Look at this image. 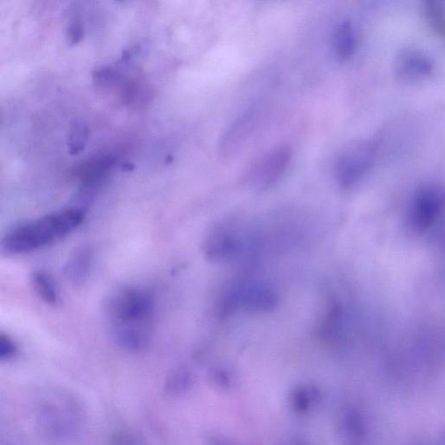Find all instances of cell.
<instances>
[{
  "instance_id": "3957f363",
  "label": "cell",
  "mask_w": 445,
  "mask_h": 445,
  "mask_svg": "<svg viewBox=\"0 0 445 445\" xmlns=\"http://www.w3.org/2000/svg\"><path fill=\"white\" fill-rule=\"evenodd\" d=\"M443 189L433 183L417 188L407 216L409 228L417 235H423L436 226L444 210Z\"/></svg>"
},
{
  "instance_id": "7402d4cb",
  "label": "cell",
  "mask_w": 445,
  "mask_h": 445,
  "mask_svg": "<svg viewBox=\"0 0 445 445\" xmlns=\"http://www.w3.org/2000/svg\"><path fill=\"white\" fill-rule=\"evenodd\" d=\"M212 380L220 388H228L230 385L229 376L225 371L221 370L214 371L212 373Z\"/></svg>"
},
{
  "instance_id": "ffe728a7",
  "label": "cell",
  "mask_w": 445,
  "mask_h": 445,
  "mask_svg": "<svg viewBox=\"0 0 445 445\" xmlns=\"http://www.w3.org/2000/svg\"><path fill=\"white\" fill-rule=\"evenodd\" d=\"M84 37V27L78 18H74L69 24L67 28V40L71 44H76Z\"/></svg>"
},
{
  "instance_id": "7a4b0ae2",
  "label": "cell",
  "mask_w": 445,
  "mask_h": 445,
  "mask_svg": "<svg viewBox=\"0 0 445 445\" xmlns=\"http://www.w3.org/2000/svg\"><path fill=\"white\" fill-rule=\"evenodd\" d=\"M85 217V210L76 206L30 221L6 233L0 248L11 254L32 253L74 232Z\"/></svg>"
},
{
  "instance_id": "5bb4252c",
  "label": "cell",
  "mask_w": 445,
  "mask_h": 445,
  "mask_svg": "<svg viewBox=\"0 0 445 445\" xmlns=\"http://www.w3.org/2000/svg\"><path fill=\"white\" fill-rule=\"evenodd\" d=\"M422 15L426 26L438 36L444 34V2L443 0H426Z\"/></svg>"
},
{
  "instance_id": "6da1fadb",
  "label": "cell",
  "mask_w": 445,
  "mask_h": 445,
  "mask_svg": "<svg viewBox=\"0 0 445 445\" xmlns=\"http://www.w3.org/2000/svg\"><path fill=\"white\" fill-rule=\"evenodd\" d=\"M117 343L124 349L140 351L148 346L153 329L155 301L147 289L123 288L110 296L106 307Z\"/></svg>"
},
{
  "instance_id": "9a60e30c",
  "label": "cell",
  "mask_w": 445,
  "mask_h": 445,
  "mask_svg": "<svg viewBox=\"0 0 445 445\" xmlns=\"http://www.w3.org/2000/svg\"><path fill=\"white\" fill-rule=\"evenodd\" d=\"M192 376L185 369H178L169 376L165 385V395L170 398L185 394L192 385Z\"/></svg>"
},
{
  "instance_id": "277c9868",
  "label": "cell",
  "mask_w": 445,
  "mask_h": 445,
  "mask_svg": "<svg viewBox=\"0 0 445 445\" xmlns=\"http://www.w3.org/2000/svg\"><path fill=\"white\" fill-rule=\"evenodd\" d=\"M377 153V146L368 140L348 144L341 151L335 167V177L340 188L349 190L358 185L370 170Z\"/></svg>"
},
{
  "instance_id": "603a6c76",
  "label": "cell",
  "mask_w": 445,
  "mask_h": 445,
  "mask_svg": "<svg viewBox=\"0 0 445 445\" xmlns=\"http://www.w3.org/2000/svg\"><path fill=\"white\" fill-rule=\"evenodd\" d=\"M289 445H302L301 444L299 443V442H292V443L289 444Z\"/></svg>"
},
{
  "instance_id": "8992f818",
  "label": "cell",
  "mask_w": 445,
  "mask_h": 445,
  "mask_svg": "<svg viewBox=\"0 0 445 445\" xmlns=\"http://www.w3.org/2000/svg\"><path fill=\"white\" fill-rule=\"evenodd\" d=\"M235 284L239 310L260 314L277 308L278 293L268 282L246 279L235 281Z\"/></svg>"
},
{
  "instance_id": "9c48e42d",
  "label": "cell",
  "mask_w": 445,
  "mask_h": 445,
  "mask_svg": "<svg viewBox=\"0 0 445 445\" xmlns=\"http://www.w3.org/2000/svg\"><path fill=\"white\" fill-rule=\"evenodd\" d=\"M93 263V250L87 244L79 246L69 258L65 267L67 280L75 286L84 285L91 274Z\"/></svg>"
},
{
  "instance_id": "d6986e66",
  "label": "cell",
  "mask_w": 445,
  "mask_h": 445,
  "mask_svg": "<svg viewBox=\"0 0 445 445\" xmlns=\"http://www.w3.org/2000/svg\"><path fill=\"white\" fill-rule=\"evenodd\" d=\"M18 351L15 341L6 334L0 333V362L8 361L15 356Z\"/></svg>"
},
{
  "instance_id": "4fadbf2b",
  "label": "cell",
  "mask_w": 445,
  "mask_h": 445,
  "mask_svg": "<svg viewBox=\"0 0 445 445\" xmlns=\"http://www.w3.org/2000/svg\"><path fill=\"white\" fill-rule=\"evenodd\" d=\"M32 285L39 298L48 305L56 306L60 303V293L56 283L49 274L37 270L32 275Z\"/></svg>"
},
{
  "instance_id": "8fae6325",
  "label": "cell",
  "mask_w": 445,
  "mask_h": 445,
  "mask_svg": "<svg viewBox=\"0 0 445 445\" xmlns=\"http://www.w3.org/2000/svg\"><path fill=\"white\" fill-rule=\"evenodd\" d=\"M331 44L337 60L344 61L353 56L357 49L358 36L356 29L350 19H344L336 26Z\"/></svg>"
},
{
  "instance_id": "44dd1931",
  "label": "cell",
  "mask_w": 445,
  "mask_h": 445,
  "mask_svg": "<svg viewBox=\"0 0 445 445\" xmlns=\"http://www.w3.org/2000/svg\"><path fill=\"white\" fill-rule=\"evenodd\" d=\"M110 445H143L142 441L135 434L130 433H117Z\"/></svg>"
},
{
  "instance_id": "ba28073f",
  "label": "cell",
  "mask_w": 445,
  "mask_h": 445,
  "mask_svg": "<svg viewBox=\"0 0 445 445\" xmlns=\"http://www.w3.org/2000/svg\"><path fill=\"white\" fill-rule=\"evenodd\" d=\"M292 151L285 144L276 147L258 162L251 174V183L258 190L277 184L291 164Z\"/></svg>"
},
{
  "instance_id": "ac0fdd59",
  "label": "cell",
  "mask_w": 445,
  "mask_h": 445,
  "mask_svg": "<svg viewBox=\"0 0 445 445\" xmlns=\"http://www.w3.org/2000/svg\"><path fill=\"white\" fill-rule=\"evenodd\" d=\"M313 392V389L309 391L306 388H299L293 392L292 405L296 412L303 413L309 410L313 398H316L317 396Z\"/></svg>"
},
{
  "instance_id": "5b68a950",
  "label": "cell",
  "mask_w": 445,
  "mask_h": 445,
  "mask_svg": "<svg viewBox=\"0 0 445 445\" xmlns=\"http://www.w3.org/2000/svg\"><path fill=\"white\" fill-rule=\"evenodd\" d=\"M243 248L239 230L230 220L215 224L205 234L203 253L206 260L222 264L234 260Z\"/></svg>"
},
{
  "instance_id": "7c38bea8",
  "label": "cell",
  "mask_w": 445,
  "mask_h": 445,
  "mask_svg": "<svg viewBox=\"0 0 445 445\" xmlns=\"http://www.w3.org/2000/svg\"><path fill=\"white\" fill-rule=\"evenodd\" d=\"M115 165L112 157L103 156L92 158L78 167L76 175L81 180L83 189L93 191L106 177Z\"/></svg>"
},
{
  "instance_id": "52a82bcc",
  "label": "cell",
  "mask_w": 445,
  "mask_h": 445,
  "mask_svg": "<svg viewBox=\"0 0 445 445\" xmlns=\"http://www.w3.org/2000/svg\"><path fill=\"white\" fill-rule=\"evenodd\" d=\"M435 63L427 51L417 47L399 50L393 60V72L399 81L417 83L433 75Z\"/></svg>"
},
{
  "instance_id": "30bf717a",
  "label": "cell",
  "mask_w": 445,
  "mask_h": 445,
  "mask_svg": "<svg viewBox=\"0 0 445 445\" xmlns=\"http://www.w3.org/2000/svg\"><path fill=\"white\" fill-rule=\"evenodd\" d=\"M346 309L340 302H333L328 309L320 326V336L328 343L337 342L344 339L346 333Z\"/></svg>"
},
{
  "instance_id": "e0dca14e",
  "label": "cell",
  "mask_w": 445,
  "mask_h": 445,
  "mask_svg": "<svg viewBox=\"0 0 445 445\" xmlns=\"http://www.w3.org/2000/svg\"><path fill=\"white\" fill-rule=\"evenodd\" d=\"M89 137L87 126L84 123L76 122L72 126L68 137V151L72 155H78L85 149Z\"/></svg>"
},
{
  "instance_id": "2e32d148",
  "label": "cell",
  "mask_w": 445,
  "mask_h": 445,
  "mask_svg": "<svg viewBox=\"0 0 445 445\" xmlns=\"http://www.w3.org/2000/svg\"><path fill=\"white\" fill-rule=\"evenodd\" d=\"M344 431L349 445H361L365 435L363 419L356 410H349L344 417Z\"/></svg>"
}]
</instances>
